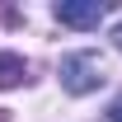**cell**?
<instances>
[{
	"label": "cell",
	"mask_w": 122,
	"mask_h": 122,
	"mask_svg": "<svg viewBox=\"0 0 122 122\" xmlns=\"http://www.w3.org/2000/svg\"><path fill=\"white\" fill-rule=\"evenodd\" d=\"M24 75H28L24 56H14V52H0V89H14Z\"/></svg>",
	"instance_id": "cell-3"
},
{
	"label": "cell",
	"mask_w": 122,
	"mask_h": 122,
	"mask_svg": "<svg viewBox=\"0 0 122 122\" xmlns=\"http://www.w3.org/2000/svg\"><path fill=\"white\" fill-rule=\"evenodd\" d=\"M103 85V56L99 52H71L61 56V89L66 94H89Z\"/></svg>",
	"instance_id": "cell-1"
},
{
	"label": "cell",
	"mask_w": 122,
	"mask_h": 122,
	"mask_svg": "<svg viewBox=\"0 0 122 122\" xmlns=\"http://www.w3.org/2000/svg\"><path fill=\"white\" fill-rule=\"evenodd\" d=\"M108 10H113V0H56L52 5L56 24H66V28H99V19H108Z\"/></svg>",
	"instance_id": "cell-2"
},
{
	"label": "cell",
	"mask_w": 122,
	"mask_h": 122,
	"mask_svg": "<svg viewBox=\"0 0 122 122\" xmlns=\"http://www.w3.org/2000/svg\"><path fill=\"white\" fill-rule=\"evenodd\" d=\"M113 38H117V47H122V24H117V33H113Z\"/></svg>",
	"instance_id": "cell-4"
}]
</instances>
